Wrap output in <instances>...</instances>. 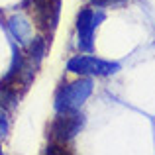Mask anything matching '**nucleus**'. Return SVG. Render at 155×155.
Masks as SVG:
<instances>
[{"label": "nucleus", "mask_w": 155, "mask_h": 155, "mask_svg": "<svg viewBox=\"0 0 155 155\" xmlns=\"http://www.w3.org/2000/svg\"><path fill=\"white\" fill-rule=\"evenodd\" d=\"M91 94H92V79H79L75 83H67L59 87L55 92V110L57 112L79 110Z\"/></svg>", "instance_id": "nucleus-1"}, {"label": "nucleus", "mask_w": 155, "mask_h": 155, "mask_svg": "<svg viewBox=\"0 0 155 155\" xmlns=\"http://www.w3.org/2000/svg\"><path fill=\"white\" fill-rule=\"evenodd\" d=\"M84 126V116L79 110H69V112H57L49 124V137L55 143H65L67 145L71 140H75L77 134Z\"/></svg>", "instance_id": "nucleus-2"}, {"label": "nucleus", "mask_w": 155, "mask_h": 155, "mask_svg": "<svg viewBox=\"0 0 155 155\" xmlns=\"http://www.w3.org/2000/svg\"><path fill=\"white\" fill-rule=\"evenodd\" d=\"M67 71L77 73V75H96V77H106L114 75L120 71V63L116 61H104L92 55H77L69 59Z\"/></svg>", "instance_id": "nucleus-3"}, {"label": "nucleus", "mask_w": 155, "mask_h": 155, "mask_svg": "<svg viewBox=\"0 0 155 155\" xmlns=\"http://www.w3.org/2000/svg\"><path fill=\"white\" fill-rule=\"evenodd\" d=\"M100 20H104L102 12H94L92 8H83L77 16V34H79V49L91 51L92 39H94V30Z\"/></svg>", "instance_id": "nucleus-4"}, {"label": "nucleus", "mask_w": 155, "mask_h": 155, "mask_svg": "<svg viewBox=\"0 0 155 155\" xmlns=\"http://www.w3.org/2000/svg\"><path fill=\"white\" fill-rule=\"evenodd\" d=\"M26 4H31L39 30L53 34V30L57 28V20H59L61 0H26Z\"/></svg>", "instance_id": "nucleus-5"}, {"label": "nucleus", "mask_w": 155, "mask_h": 155, "mask_svg": "<svg viewBox=\"0 0 155 155\" xmlns=\"http://www.w3.org/2000/svg\"><path fill=\"white\" fill-rule=\"evenodd\" d=\"M8 28H10L12 35H14L20 43H24L28 38H30V34H31V26L28 24L26 18H22V16H14V18H10Z\"/></svg>", "instance_id": "nucleus-6"}, {"label": "nucleus", "mask_w": 155, "mask_h": 155, "mask_svg": "<svg viewBox=\"0 0 155 155\" xmlns=\"http://www.w3.org/2000/svg\"><path fill=\"white\" fill-rule=\"evenodd\" d=\"M45 47H47V41L43 38H35L30 45V61L34 67H39L43 59V53H45Z\"/></svg>", "instance_id": "nucleus-7"}, {"label": "nucleus", "mask_w": 155, "mask_h": 155, "mask_svg": "<svg viewBox=\"0 0 155 155\" xmlns=\"http://www.w3.org/2000/svg\"><path fill=\"white\" fill-rule=\"evenodd\" d=\"M8 136V110L0 106V137Z\"/></svg>", "instance_id": "nucleus-8"}, {"label": "nucleus", "mask_w": 155, "mask_h": 155, "mask_svg": "<svg viewBox=\"0 0 155 155\" xmlns=\"http://www.w3.org/2000/svg\"><path fill=\"white\" fill-rule=\"evenodd\" d=\"M110 2H118V0H92V4H94V6H106V4H110Z\"/></svg>", "instance_id": "nucleus-9"}, {"label": "nucleus", "mask_w": 155, "mask_h": 155, "mask_svg": "<svg viewBox=\"0 0 155 155\" xmlns=\"http://www.w3.org/2000/svg\"><path fill=\"white\" fill-rule=\"evenodd\" d=\"M0 153H2V149H0Z\"/></svg>", "instance_id": "nucleus-10"}]
</instances>
